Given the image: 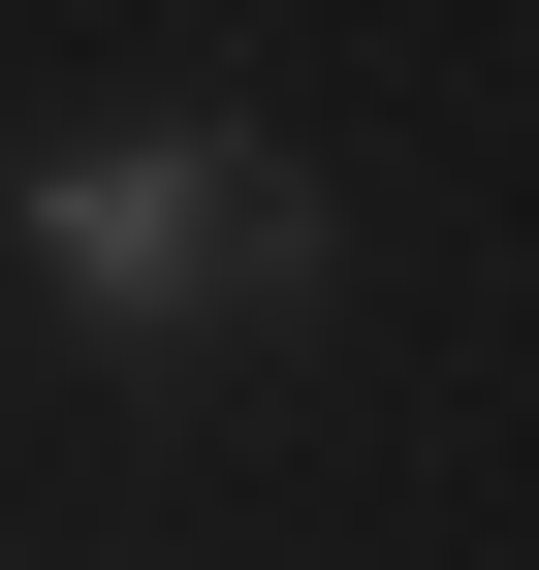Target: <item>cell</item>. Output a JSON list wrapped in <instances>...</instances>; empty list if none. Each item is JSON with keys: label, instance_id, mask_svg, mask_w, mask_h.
Returning <instances> with one entry per match:
<instances>
[{"label": "cell", "instance_id": "1", "mask_svg": "<svg viewBox=\"0 0 539 570\" xmlns=\"http://www.w3.org/2000/svg\"><path fill=\"white\" fill-rule=\"evenodd\" d=\"M0 254L63 285V348H254L350 285V223H317L286 127H63L32 190H0Z\"/></svg>", "mask_w": 539, "mask_h": 570}]
</instances>
